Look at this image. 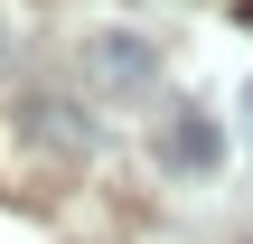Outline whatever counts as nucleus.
<instances>
[{
    "label": "nucleus",
    "instance_id": "f257e3e1",
    "mask_svg": "<svg viewBox=\"0 0 253 244\" xmlns=\"http://www.w3.org/2000/svg\"><path fill=\"white\" fill-rule=\"evenodd\" d=\"M84 56H94V75H103V85H150V75H160V47H150V38H131V28H94V38H84Z\"/></svg>",
    "mask_w": 253,
    "mask_h": 244
},
{
    "label": "nucleus",
    "instance_id": "f03ea898",
    "mask_svg": "<svg viewBox=\"0 0 253 244\" xmlns=\"http://www.w3.org/2000/svg\"><path fill=\"white\" fill-rule=\"evenodd\" d=\"M216 150H225V141H216L207 113H178V122L160 132V160H169V169H216Z\"/></svg>",
    "mask_w": 253,
    "mask_h": 244
},
{
    "label": "nucleus",
    "instance_id": "7ed1b4c3",
    "mask_svg": "<svg viewBox=\"0 0 253 244\" xmlns=\"http://www.w3.org/2000/svg\"><path fill=\"white\" fill-rule=\"evenodd\" d=\"M244 122H253V85H244Z\"/></svg>",
    "mask_w": 253,
    "mask_h": 244
}]
</instances>
